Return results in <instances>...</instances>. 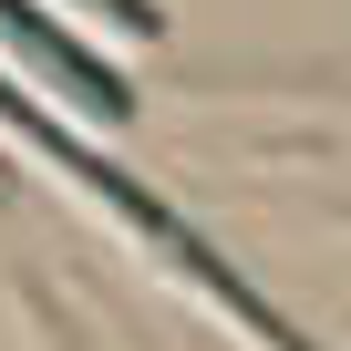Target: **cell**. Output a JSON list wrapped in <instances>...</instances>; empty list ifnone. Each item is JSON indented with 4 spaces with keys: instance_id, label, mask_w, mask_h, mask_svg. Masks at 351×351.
Masks as SVG:
<instances>
[{
    "instance_id": "1",
    "label": "cell",
    "mask_w": 351,
    "mask_h": 351,
    "mask_svg": "<svg viewBox=\"0 0 351 351\" xmlns=\"http://www.w3.org/2000/svg\"><path fill=\"white\" fill-rule=\"evenodd\" d=\"M0 124H11V134H32V155H52V165H62V176H73V186H93V197H104V207H114V217H134V228H145V238H165V248H176V258H186V269H197V289H217V300H228V310H238V320H248V330H258V341H269V351H300V341H289V330H279V320H269V310H258V300H248V289H238V279H228V269H217V258H207V248H197V238H186V228H176V217H165V207H155V197H134V186H124V176H114V165H104V155H83V145H73V134H52V124H42V114H32V93H11V83H0Z\"/></svg>"
},
{
    "instance_id": "2",
    "label": "cell",
    "mask_w": 351,
    "mask_h": 351,
    "mask_svg": "<svg viewBox=\"0 0 351 351\" xmlns=\"http://www.w3.org/2000/svg\"><path fill=\"white\" fill-rule=\"evenodd\" d=\"M0 42H11V52H32V62H42L73 104H83V114H124V104H134V93H124V73H104V62H93L62 21H42V11H32V0H0Z\"/></svg>"
},
{
    "instance_id": "3",
    "label": "cell",
    "mask_w": 351,
    "mask_h": 351,
    "mask_svg": "<svg viewBox=\"0 0 351 351\" xmlns=\"http://www.w3.org/2000/svg\"><path fill=\"white\" fill-rule=\"evenodd\" d=\"M83 11H114L124 32H155V0H83Z\"/></svg>"
}]
</instances>
